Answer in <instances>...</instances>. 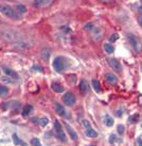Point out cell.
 <instances>
[{
    "label": "cell",
    "mask_w": 142,
    "mask_h": 146,
    "mask_svg": "<svg viewBox=\"0 0 142 146\" xmlns=\"http://www.w3.org/2000/svg\"><path fill=\"white\" fill-rule=\"evenodd\" d=\"M140 1H141V3H142V0H140Z\"/></svg>",
    "instance_id": "74e56055"
},
{
    "label": "cell",
    "mask_w": 142,
    "mask_h": 146,
    "mask_svg": "<svg viewBox=\"0 0 142 146\" xmlns=\"http://www.w3.org/2000/svg\"><path fill=\"white\" fill-rule=\"evenodd\" d=\"M117 130H118V133L120 134V135H122V134L124 133V131H125V127L123 125H119Z\"/></svg>",
    "instance_id": "4316f807"
},
{
    "label": "cell",
    "mask_w": 142,
    "mask_h": 146,
    "mask_svg": "<svg viewBox=\"0 0 142 146\" xmlns=\"http://www.w3.org/2000/svg\"><path fill=\"white\" fill-rule=\"evenodd\" d=\"M104 50L110 54V53H113L115 51V47L111 44H109V43H106V44H104Z\"/></svg>",
    "instance_id": "7402d4cb"
},
{
    "label": "cell",
    "mask_w": 142,
    "mask_h": 146,
    "mask_svg": "<svg viewBox=\"0 0 142 146\" xmlns=\"http://www.w3.org/2000/svg\"><path fill=\"white\" fill-rule=\"evenodd\" d=\"M83 125H84V127H85L86 129H89V128H91V125H90V123L87 121V119H83Z\"/></svg>",
    "instance_id": "f546056e"
},
{
    "label": "cell",
    "mask_w": 142,
    "mask_h": 146,
    "mask_svg": "<svg viewBox=\"0 0 142 146\" xmlns=\"http://www.w3.org/2000/svg\"><path fill=\"white\" fill-rule=\"evenodd\" d=\"M105 80L109 84H117L118 83V77L116 76V75H114V74H111V73H107L105 75Z\"/></svg>",
    "instance_id": "30bf717a"
},
{
    "label": "cell",
    "mask_w": 142,
    "mask_h": 146,
    "mask_svg": "<svg viewBox=\"0 0 142 146\" xmlns=\"http://www.w3.org/2000/svg\"><path fill=\"white\" fill-rule=\"evenodd\" d=\"M48 118L47 117H44V118H41V125L43 126V127H45L47 124H48Z\"/></svg>",
    "instance_id": "4dcf8cb0"
},
{
    "label": "cell",
    "mask_w": 142,
    "mask_h": 146,
    "mask_svg": "<svg viewBox=\"0 0 142 146\" xmlns=\"http://www.w3.org/2000/svg\"><path fill=\"white\" fill-rule=\"evenodd\" d=\"M52 90L54 92H56V93H63L65 89H64V86L60 83H57V82H53L52 83Z\"/></svg>",
    "instance_id": "4fadbf2b"
},
{
    "label": "cell",
    "mask_w": 142,
    "mask_h": 146,
    "mask_svg": "<svg viewBox=\"0 0 142 146\" xmlns=\"http://www.w3.org/2000/svg\"><path fill=\"white\" fill-rule=\"evenodd\" d=\"M63 102H64V104L66 106L71 107V106H73L75 104V96L71 92H67V93H65L63 95Z\"/></svg>",
    "instance_id": "52a82bcc"
},
{
    "label": "cell",
    "mask_w": 142,
    "mask_h": 146,
    "mask_svg": "<svg viewBox=\"0 0 142 146\" xmlns=\"http://www.w3.org/2000/svg\"><path fill=\"white\" fill-rule=\"evenodd\" d=\"M91 35H92L94 41H101L102 36H103V31L99 27L94 26V29L91 30Z\"/></svg>",
    "instance_id": "9c48e42d"
},
{
    "label": "cell",
    "mask_w": 142,
    "mask_h": 146,
    "mask_svg": "<svg viewBox=\"0 0 142 146\" xmlns=\"http://www.w3.org/2000/svg\"><path fill=\"white\" fill-rule=\"evenodd\" d=\"M68 64H69L68 60L64 57H56L52 62L53 68L55 69L57 73H62L63 70H65Z\"/></svg>",
    "instance_id": "7a4b0ae2"
},
{
    "label": "cell",
    "mask_w": 142,
    "mask_h": 146,
    "mask_svg": "<svg viewBox=\"0 0 142 146\" xmlns=\"http://www.w3.org/2000/svg\"><path fill=\"white\" fill-rule=\"evenodd\" d=\"M13 142H14L15 145H26V143H24L22 140H20V139L18 138V135H17L16 133L13 134Z\"/></svg>",
    "instance_id": "ffe728a7"
},
{
    "label": "cell",
    "mask_w": 142,
    "mask_h": 146,
    "mask_svg": "<svg viewBox=\"0 0 142 146\" xmlns=\"http://www.w3.org/2000/svg\"><path fill=\"white\" fill-rule=\"evenodd\" d=\"M1 36L9 42H15L20 38V33L15 30H3L1 32Z\"/></svg>",
    "instance_id": "3957f363"
},
{
    "label": "cell",
    "mask_w": 142,
    "mask_h": 146,
    "mask_svg": "<svg viewBox=\"0 0 142 146\" xmlns=\"http://www.w3.org/2000/svg\"><path fill=\"white\" fill-rule=\"evenodd\" d=\"M137 144H140V145H142V139L141 138L137 139Z\"/></svg>",
    "instance_id": "d590c367"
},
{
    "label": "cell",
    "mask_w": 142,
    "mask_h": 146,
    "mask_svg": "<svg viewBox=\"0 0 142 146\" xmlns=\"http://www.w3.org/2000/svg\"><path fill=\"white\" fill-rule=\"evenodd\" d=\"M91 84H92L94 91H96L97 93H100V92H101V86H100V82H99V80L94 79V80L91 81Z\"/></svg>",
    "instance_id": "44dd1931"
},
{
    "label": "cell",
    "mask_w": 142,
    "mask_h": 146,
    "mask_svg": "<svg viewBox=\"0 0 142 146\" xmlns=\"http://www.w3.org/2000/svg\"><path fill=\"white\" fill-rule=\"evenodd\" d=\"M50 54H51V52H50L49 49H44V50L41 51V58H43L45 61H47L49 58H50Z\"/></svg>",
    "instance_id": "cb8c5ba5"
},
{
    "label": "cell",
    "mask_w": 142,
    "mask_h": 146,
    "mask_svg": "<svg viewBox=\"0 0 142 146\" xmlns=\"http://www.w3.org/2000/svg\"><path fill=\"white\" fill-rule=\"evenodd\" d=\"M31 144H32V145H37V146H39V145H41V141H39L38 139L34 138V139H32V141H31Z\"/></svg>",
    "instance_id": "f1b7e54d"
},
{
    "label": "cell",
    "mask_w": 142,
    "mask_h": 146,
    "mask_svg": "<svg viewBox=\"0 0 142 146\" xmlns=\"http://www.w3.org/2000/svg\"><path fill=\"white\" fill-rule=\"evenodd\" d=\"M80 91H81L82 93H88V91H89V86H88V83L86 82V80H82L81 82H80Z\"/></svg>",
    "instance_id": "7c38bea8"
},
{
    "label": "cell",
    "mask_w": 142,
    "mask_h": 146,
    "mask_svg": "<svg viewBox=\"0 0 142 146\" xmlns=\"http://www.w3.org/2000/svg\"><path fill=\"white\" fill-rule=\"evenodd\" d=\"M85 134L89 138H97L98 137V132L96 130H94L92 128H89V129H86Z\"/></svg>",
    "instance_id": "e0dca14e"
},
{
    "label": "cell",
    "mask_w": 142,
    "mask_h": 146,
    "mask_svg": "<svg viewBox=\"0 0 142 146\" xmlns=\"http://www.w3.org/2000/svg\"><path fill=\"white\" fill-rule=\"evenodd\" d=\"M114 118L110 116L109 114H106L105 117H104V124H105V126H107V127H111V126H114Z\"/></svg>",
    "instance_id": "5bb4252c"
},
{
    "label": "cell",
    "mask_w": 142,
    "mask_h": 146,
    "mask_svg": "<svg viewBox=\"0 0 142 146\" xmlns=\"http://www.w3.org/2000/svg\"><path fill=\"white\" fill-rule=\"evenodd\" d=\"M139 10H141V11H142V5L140 7V8H139Z\"/></svg>",
    "instance_id": "8d00e7d4"
},
{
    "label": "cell",
    "mask_w": 142,
    "mask_h": 146,
    "mask_svg": "<svg viewBox=\"0 0 142 146\" xmlns=\"http://www.w3.org/2000/svg\"><path fill=\"white\" fill-rule=\"evenodd\" d=\"M64 126H65L66 130L68 131V133L70 134L71 139H72L73 141H77V133L75 132V131H74V130L72 129V128H71V126H69L66 122H64Z\"/></svg>",
    "instance_id": "8fae6325"
},
{
    "label": "cell",
    "mask_w": 142,
    "mask_h": 146,
    "mask_svg": "<svg viewBox=\"0 0 142 146\" xmlns=\"http://www.w3.org/2000/svg\"><path fill=\"white\" fill-rule=\"evenodd\" d=\"M54 108H55V110H56V112L60 115H62V116H64V115H66V110L63 108V106H61L60 104H55L54 105Z\"/></svg>",
    "instance_id": "2e32d148"
},
{
    "label": "cell",
    "mask_w": 142,
    "mask_h": 146,
    "mask_svg": "<svg viewBox=\"0 0 142 146\" xmlns=\"http://www.w3.org/2000/svg\"><path fill=\"white\" fill-rule=\"evenodd\" d=\"M141 126H142V124H141Z\"/></svg>",
    "instance_id": "f35d334b"
},
{
    "label": "cell",
    "mask_w": 142,
    "mask_h": 146,
    "mask_svg": "<svg viewBox=\"0 0 142 146\" xmlns=\"http://www.w3.org/2000/svg\"><path fill=\"white\" fill-rule=\"evenodd\" d=\"M94 24H87L85 26V29H86V30H88V31H91V30L94 29Z\"/></svg>",
    "instance_id": "1f68e13d"
},
{
    "label": "cell",
    "mask_w": 142,
    "mask_h": 146,
    "mask_svg": "<svg viewBox=\"0 0 142 146\" xmlns=\"http://www.w3.org/2000/svg\"><path fill=\"white\" fill-rule=\"evenodd\" d=\"M33 111V107L31 105H26L24 106V110H22V115L24 116H28L29 114Z\"/></svg>",
    "instance_id": "ac0fdd59"
},
{
    "label": "cell",
    "mask_w": 142,
    "mask_h": 146,
    "mask_svg": "<svg viewBox=\"0 0 142 146\" xmlns=\"http://www.w3.org/2000/svg\"><path fill=\"white\" fill-rule=\"evenodd\" d=\"M118 38H119L118 34H117V33H114V34H113V35L109 37V42H110V43H114V42H116L117 40H118Z\"/></svg>",
    "instance_id": "83f0119b"
},
{
    "label": "cell",
    "mask_w": 142,
    "mask_h": 146,
    "mask_svg": "<svg viewBox=\"0 0 142 146\" xmlns=\"http://www.w3.org/2000/svg\"><path fill=\"white\" fill-rule=\"evenodd\" d=\"M3 72L8 76H10L11 78H18V75H17L16 72H14V70H12V69H10L9 67H3Z\"/></svg>",
    "instance_id": "9a60e30c"
},
{
    "label": "cell",
    "mask_w": 142,
    "mask_h": 146,
    "mask_svg": "<svg viewBox=\"0 0 142 146\" xmlns=\"http://www.w3.org/2000/svg\"><path fill=\"white\" fill-rule=\"evenodd\" d=\"M107 63H108V65L114 69L115 72H117V73H121L122 72V65L120 64V62L117 59H115V58H108L107 59Z\"/></svg>",
    "instance_id": "8992f818"
},
{
    "label": "cell",
    "mask_w": 142,
    "mask_h": 146,
    "mask_svg": "<svg viewBox=\"0 0 142 146\" xmlns=\"http://www.w3.org/2000/svg\"><path fill=\"white\" fill-rule=\"evenodd\" d=\"M102 3H105V4H108V3H111L114 0H100Z\"/></svg>",
    "instance_id": "836d02e7"
},
{
    "label": "cell",
    "mask_w": 142,
    "mask_h": 146,
    "mask_svg": "<svg viewBox=\"0 0 142 146\" xmlns=\"http://www.w3.org/2000/svg\"><path fill=\"white\" fill-rule=\"evenodd\" d=\"M126 38H127L130 45L133 47V49H134L135 51L139 52V49H140V40H139V37H137L136 35L132 34V33H127Z\"/></svg>",
    "instance_id": "277c9868"
},
{
    "label": "cell",
    "mask_w": 142,
    "mask_h": 146,
    "mask_svg": "<svg viewBox=\"0 0 142 146\" xmlns=\"http://www.w3.org/2000/svg\"><path fill=\"white\" fill-rule=\"evenodd\" d=\"M123 114H124V111H123V110H121V109L118 110V111L116 112V115H117V116H119V117H121Z\"/></svg>",
    "instance_id": "d6a6232c"
},
{
    "label": "cell",
    "mask_w": 142,
    "mask_h": 146,
    "mask_svg": "<svg viewBox=\"0 0 142 146\" xmlns=\"http://www.w3.org/2000/svg\"><path fill=\"white\" fill-rule=\"evenodd\" d=\"M0 12L3 14L4 16L9 17L11 19H14V21H18L20 18V15L19 13L17 12L16 10L10 5H7V4H3V5H0Z\"/></svg>",
    "instance_id": "6da1fadb"
},
{
    "label": "cell",
    "mask_w": 142,
    "mask_h": 146,
    "mask_svg": "<svg viewBox=\"0 0 142 146\" xmlns=\"http://www.w3.org/2000/svg\"><path fill=\"white\" fill-rule=\"evenodd\" d=\"M53 1L54 0H34L33 1V7L37 9L47 8V7L53 3Z\"/></svg>",
    "instance_id": "ba28073f"
},
{
    "label": "cell",
    "mask_w": 142,
    "mask_h": 146,
    "mask_svg": "<svg viewBox=\"0 0 142 146\" xmlns=\"http://www.w3.org/2000/svg\"><path fill=\"white\" fill-rule=\"evenodd\" d=\"M121 142V139L119 138L117 134H110L109 137V143L110 144H116V143H120Z\"/></svg>",
    "instance_id": "d6986e66"
},
{
    "label": "cell",
    "mask_w": 142,
    "mask_h": 146,
    "mask_svg": "<svg viewBox=\"0 0 142 146\" xmlns=\"http://www.w3.org/2000/svg\"><path fill=\"white\" fill-rule=\"evenodd\" d=\"M15 8L17 9L18 13H20V15H21V14H24V13L27 12V8H26L24 5H22V4H17Z\"/></svg>",
    "instance_id": "484cf974"
},
{
    "label": "cell",
    "mask_w": 142,
    "mask_h": 146,
    "mask_svg": "<svg viewBox=\"0 0 142 146\" xmlns=\"http://www.w3.org/2000/svg\"><path fill=\"white\" fill-rule=\"evenodd\" d=\"M139 119V114L136 113V114H133V115H130V117H128V123L130 124H135V123H137Z\"/></svg>",
    "instance_id": "603a6c76"
},
{
    "label": "cell",
    "mask_w": 142,
    "mask_h": 146,
    "mask_svg": "<svg viewBox=\"0 0 142 146\" xmlns=\"http://www.w3.org/2000/svg\"><path fill=\"white\" fill-rule=\"evenodd\" d=\"M138 23H139V25L141 26V28H142V15L138 17Z\"/></svg>",
    "instance_id": "e575fe53"
},
{
    "label": "cell",
    "mask_w": 142,
    "mask_h": 146,
    "mask_svg": "<svg viewBox=\"0 0 142 146\" xmlns=\"http://www.w3.org/2000/svg\"><path fill=\"white\" fill-rule=\"evenodd\" d=\"M54 130H55V133H56V137L61 141L63 142H66V134L64 132V129H63V126L62 124L57 119L54 121Z\"/></svg>",
    "instance_id": "5b68a950"
},
{
    "label": "cell",
    "mask_w": 142,
    "mask_h": 146,
    "mask_svg": "<svg viewBox=\"0 0 142 146\" xmlns=\"http://www.w3.org/2000/svg\"><path fill=\"white\" fill-rule=\"evenodd\" d=\"M8 93H9L8 88H7V86H4V85H0V97L8 95Z\"/></svg>",
    "instance_id": "d4e9b609"
}]
</instances>
